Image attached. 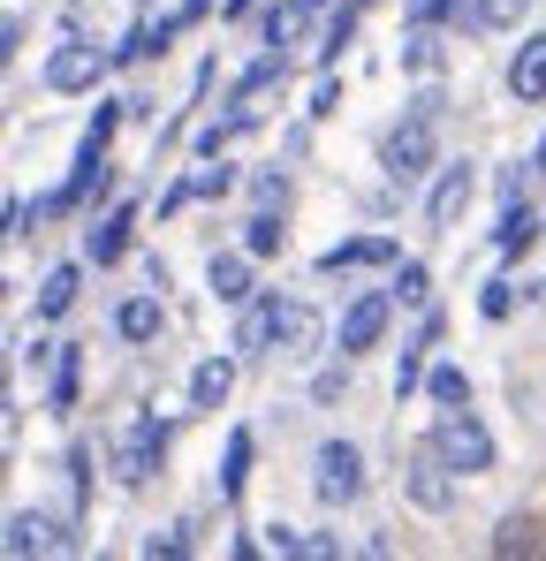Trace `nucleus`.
<instances>
[{
    "mask_svg": "<svg viewBox=\"0 0 546 561\" xmlns=\"http://www.w3.org/2000/svg\"><path fill=\"white\" fill-rule=\"evenodd\" d=\"M304 23H311V0H281V8H266V23H259V38H266L273 54H288V46L304 38Z\"/></svg>",
    "mask_w": 546,
    "mask_h": 561,
    "instance_id": "2eb2a0df",
    "label": "nucleus"
},
{
    "mask_svg": "<svg viewBox=\"0 0 546 561\" xmlns=\"http://www.w3.org/2000/svg\"><path fill=\"white\" fill-rule=\"evenodd\" d=\"M493 243H501L509 259H516V251H532V243H539V213H532V205H509V213H501V228H493Z\"/></svg>",
    "mask_w": 546,
    "mask_h": 561,
    "instance_id": "6ab92c4d",
    "label": "nucleus"
},
{
    "mask_svg": "<svg viewBox=\"0 0 546 561\" xmlns=\"http://www.w3.org/2000/svg\"><path fill=\"white\" fill-rule=\"evenodd\" d=\"M77 365H84V357H77V350H61V373H54V410H69V402H77Z\"/></svg>",
    "mask_w": 546,
    "mask_h": 561,
    "instance_id": "cd10ccee",
    "label": "nucleus"
},
{
    "mask_svg": "<svg viewBox=\"0 0 546 561\" xmlns=\"http://www.w3.org/2000/svg\"><path fill=\"white\" fill-rule=\"evenodd\" d=\"M470 190H478V175H470V168H448V175L433 183V197H425V220H433V236H448L455 220H463Z\"/></svg>",
    "mask_w": 546,
    "mask_h": 561,
    "instance_id": "9b49d317",
    "label": "nucleus"
},
{
    "mask_svg": "<svg viewBox=\"0 0 546 561\" xmlns=\"http://www.w3.org/2000/svg\"><path fill=\"white\" fill-rule=\"evenodd\" d=\"M493 547H501V554H516V547H532V524H524V516H509V524H501V539H493Z\"/></svg>",
    "mask_w": 546,
    "mask_h": 561,
    "instance_id": "c756f323",
    "label": "nucleus"
},
{
    "mask_svg": "<svg viewBox=\"0 0 546 561\" xmlns=\"http://www.w3.org/2000/svg\"><path fill=\"white\" fill-rule=\"evenodd\" d=\"M281 236H288V228H281L273 213H259V220L243 228V251H251V259H273V251H281Z\"/></svg>",
    "mask_w": 546,
    "mask_h": 561,
    "instance_id": "393cba45",
    "label": "nucleus"
},
{
    "mask_svg": "<svg viewBox=\"0 0 546 561\" xmlns=\"http://www.w3.org/2000/svg\"><path fill=\"white\" fill-rule=\"evenodd\" d=\"M228 190H236V168H197L182 183V197H228Z\"/></svg>",
    "mask_w": 546,
    "mask_h": 561,
    "instance_id": "bb28decb",
    "label": "nucleus"
},
{
    "mask_svg": "<svg viewBox=\"0 0 546 561\" xmlns=\"http://www.w3.org/2000/svg\"><path fill=\"white\" fill-rule=\"evenodd\" d=\"M509 92L524 99V106L546 99V31H532V38L516 46V61H509Z\"/></svg>",
    "mask_w": 546,
    "mask_h": 561,
    "instance_id": "f8f14e48",
    "label": "nucleus"
},
{
    "mask_svg": "<svg viewBox=\"0 0 546 561\" xmlns=\"http://www.w3.org/2000/svg\"><path fill=\"white\" fill-rule=\"evenodd\" d=\"M455 478H463V470H455L448 456H441V448H433V456H418V463H410V501L441 516V508L455 501Z\"/></svg>",
    "mask_w": 546,
    "mask_h": 561,
    "instance_id": "6e6552de",
    "label": "nucleus"
},
{
    "mask_svg": "<svg viewBox=\"0 0 546 561\" xmlns=\"http://www.w3.org/2000/svg\"><path fill=\"white\" fill-rule=\"evenodd\" d=\"M433 296V274L418 266V259H402V274H395V304H425Z\"/></svg>",
    "mask_w": 546,
    "mask_h": 561,
    "instance_id": "a878e982",
    "label": "nucleus"
},
{
    "mask_svg": "<svg viewBox=\"0 0 546 561\" xmlns=\"http://www.w3.org/2000/svg\"><path fill=\"white\" fill-rule=\"evenodd\" d=\"M364 266H395V236H350L319 251V274H364Z\"/></svg>",
    "mask_w": 546,
    "mask_h": 561,
    "instance_id": "1a4fd4ad",
    "label": "nucleus"
},
{
    "mask_svg": "<svg viewBox=\"0 0 546 561\" xmlns=\"http://www.w3.org/2000/svg\"><path fill=\"white\" fill-rule=\"evenodd\" d=\"M433 114L418 106L402 129H387V145H379V168H387V183H418V175H433Z\"/></svg>",
    "mask_w": 546,
    "mask_h": 561,
    "instance_id": "f03ea898",
    "label": "nucleus"
},
{
    "mask_svg": "<svg viewBox=\"0 0 546 561\" xmlns=\"http://www.w3.org/2000/svg\"><path fill=\"white\" fill-rule=\"evenodd\" d=\"M129 228H137V205H114L106 220H91L84 228V259L91 266H114V259L129 251Z\"/></svg>",
    "mask_w": 546,
    "mask_h": 561,
    "instance_id": "9d476101",
    "label": "nucleus"
},
{
    "mask_svg": "<svg viewBox=\"0 0 546 561\" xmlns=\"http://www.w3.org/2000/svg\"><path fill=\"white\" fill-rule=\"evenodd\" d=\"M387 311H395V288H364L357 304L342 311V357H357V350H372L387 334Z\"/></svg>",
    "mask_w": 546,
    "mask_h": 561,
    "instance_id": "423d86ee",
    "label": "nucleus"
},
{
    "mask_svg": "<svg viewBox=\"0 0 546 561\" xmlns=\"http://www.w3.org/2000/svg\"><path fill=\"white\" fill-rule=\"evenodd\" d=\"M77 266H54V274L38 280V319H61V311H69V304H77Z\"/></svg>",
    "mask_w": 546,
    "mask_h": 561,
    "instance_id": "aec40b11",
    "label": "nucleus"
},
{
    "mask_svg": "<svg viewBox=\"0 0 546 561\" xmlns=\"http://www.w3.org/2000/svg\"><path fill=\"white\" fill-rule=\"evenodd\" d=\"M433 448H441V456H448V463L463 470V478L493 470V433H486V425L470 417V402H463V410H448V417L433 425Z\"/></svg>",
    "mask_w": 546,
    "mask_h": 561,
    "instance_id": "7ed1b4c3",
    "label": "nucleus"
},
{
    "mask_svg": "<svg viewBox=\"0 0 546 561\" xmlns=\"http://www.w3.org/2000/svg\"><path fill=\"white\" fill-rule=\"evenodd\" d=\"M433 402H441V410H463V402H470V379H463V365H433Z\"/></svg>",
    "mask_w": 546,
    "mask_h": 561,
    "instance_id": "b1692460",
    "label": "nucleus"
},
{
    "mask_svg": "<svg viewBox=\"0 0 546 561\" xmlns=\"http://www.w3.org/2000/svg\"><path fill=\"white\" fill-rule=\"evenodd\" d=\"M114 334H122V342H152V334H160V296H129V304L114 311Z\"/></svg>",
    "mask_w": 546,
    "mask_h": 561,
    "instance_id": "a211bd4d",
    "label": "nucleus"
},
{
    "mask_svg": "<svg viewBox=\"0 0 546 561\" xmlns=\"http://www.w3.org/2000/svg\"><path fill=\"white\" fill-rule=\"evenodd\" d=\"M433 15H448V0H418V23H433Z\"/></svg>",
    "mask_w": 546,
    "mask_h": 561,
    "instance_id": "2f4dec72",
    "label": "nucleus"
},
{
    "mask_svg": "<svg viewBox=\"0 0 546 561\" xmlns=\"http://www.w3.org/2000/svg\"><path fill=\"white\" fill-rule=\"evenodd\" d=\"M160 456H168V425H160V417H129V425L114 433V448H106V463H114L122 485H145V478L160 470Z\"/></svg>",
    "mask_w": 546,
    "mask_h": 561,
    "instance_id": "f257e3e1",
    "label": "nucleus"
},
{
    "mask_svg": "<svg viewBox=\"0 0 546 561\" xmlns=\"http://www.w3.org/2000/svg\"><path fill=\"white\" fill-rule=\"evenodd\" d=\"M205 280H213V296H220V304H251V259H236V251H228V259H213V266H205Z\"/></svg>",
    "mask_w": 546,
    "mask_h": 561,
    "instance_id": "f3484780",
    "label": "nucleus"
},
{
    "mask_svg": "<svg viewBox=\"0 0 546 561\" xmlns=\"http://www.w3.org/2000/svg\"><path fill=\"white\" fill-rule=\"evenodd\" d=\"M524 15H532V0H478V8H470L478 31H516Z\"/></svg>",
    "mask_w": 546,
    "mask_h": 561,
    "instance_id": "4be33fe9",
    "label": "nucleus"
},
{
    "mask_svg": "<svg viewBox=\"0 0 546 561\" xmlns=\"http://www.w3.org/2000/svg\"><path fill=\"white\" fill-rule=\"evenodd\" d=\"M182 547H190V539H182V531H152V539H145V554H152V561H160V554L175 561V554H182Z\"/></svg>",
    "mask_w": 546,
    "mask_h": 561,
    "instance_id": "7c9ffc66",
    "label": "nucleus"
},
{
    "mask_svg": "<svg viewBox=\"0 0 546 561\" xmlns=\"http://www.w3.org/2000/svg\"><path fill=\"white\" fill-rule=\"evenodd\" d=\"M236 394V365L228 357H205L197 373H190V410H220Z\"/></svg>",
    "mask_w": 546,
    "mask_h": 561,
    "instance_id": "4468645a",
    "label": "nucleus"
},
{
    "mask_svg": "<svg viewBox=\"0 0 546 561\" xmlns=\"http://www.w3.org/2000/svg\"><path fill=\"white\" fill-rule=\"evenodd\" d=\"M433 334H441V319H425V327H418V342L402 350V365H395V394H410V387L425 379V350H433Z\"/></svg>",
    "mask_w": 546,
    "mask_h": 561,
    "instance_id": "412c9836",
    "label": "nucleus"
},
{
    "mask_svg": "<svg viewBox=\"0 0 546 561\" xmlns=\"http://www.w3.org/2000/svg\"><path fill=\"white\" fill-rule=\"evenodd\" d=\"M478 311H486V319H509V311H516V288H509V280H486Z\"/></svg>",
    "mask_w": 546,
    "mask_h": 561,
    "instance_id": "c85d7f7f",
    "label": "nucleus"
},
{
    "mask_svg": "<svg viewBox=\"0 0 546 561\" xmlns=\"http://www.w3.org/2000/svg\"><path fill=\"white\" fill-rule=\"evenodd\" d=\"M243 470H251V433H236V440H228V463H220V501H236V493H243Z\"/></svg>",
    "mask_w": 546,
    "mask_h": 561,
    "instance_id": "5701e85b",
    "label": "nucleus"
},
{
    "mask_svg": "<svg viewBox=\"0 0 546 561\" xmlns=\"http://www.w3.org/2000/svg\"><path fill=\"white\" fill-rule=\"evenodd\" d=\"M266 342H281V296H266V304H243V327H236V350H243V357H259Z\"/></svg>",
    "mask_w": 546,
    "mask_h": 561,
    "instance_id": "ddd939ff",
    "label": "nucleus"
},
{
    "mask_svg": "<svg viewBox=\"0 0 546 561\" xmlns=\"http://www.w3.org/2000/svg\"><path fill=\"white\" fill-rule=\"evenodd\" d=\"M99 77H106V54L84 46V38H69V46L46 54V92H91Z\"/></svg>",
    "mask_w": 546,
    "mask_h": 561,
    "instance_id": "39448f33",
    "label": "nucleus"
},
{
    "mask_svg": "<svg viewBox=\"0 0 546 561\" xmlns=\"http://www.w3.org/2000/svg\"><path fill=\"white\" fill-rule=\"evenodd\" d=\"M54 547H61V531H54V516H38V508H15V516H8V539H0V554H8V561L54 554Z\"/></svg>",
    "mask_w": 546,
    "mask_h": 561,
    "instance_id": "0eeeda50",
    "label": "nucleus"
},
{
    "mask_svg": "<svg viewBox=\"0 0 546 561\" xmlns=\"http://www.w3.org/2000/svg\"><path fill=\"white\" fill-rule=\"evenodd\" d=\"M311 485H319V501H327V508L357 501V493H364V456L350 448V440H327V448L311 456Z\"/></svg>",
    "mask_w": 546,
    "mask_h": 561,
    "instance_id": "20e7f679",
    "label": "nucleus"
},
{
    "mask_svg": "<svg viewBox=\"0 0 546 561\" xmlns=\"http://www.w3.org/2000/svg\"><path fill=\"white\" fill-rule=\"evenodd\" d=\"M319 350V311L311 304H281V357H311Z\"/></svg>",
    "mask_w": 546,
    "mask_h": 561,
    "instance_id": "dca6fc26",
    "label": "nucleus"
}]
</instances>
